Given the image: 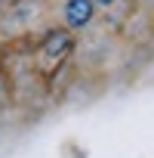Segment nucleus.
Wrapping results in <instances>:
<instances>
[{"instance_id": "nucleus-1", "label": "nucleus", "mask_w": 154, "mask_h": 158, "mask_svg": "<svg viewBox=\"0 0 154 158\" xmlns=\"http://www.w3.org/2000/svg\"><path fill=\"white\" fill-rule=\"evenodd\" d=\"M93 19V0H68L65 3V22L71 28H80Z\"/></svg>"}, {"instance_id": "nucleus-2", "label": "nucleus", "mask_w": 154, "mask_h": 158, "mask_svg": "<svg viewBox=\"0 0 154 158\" xmlns=\"http://www.w3.org/2000/svg\"><path fill=\"white\" fill-rule=\"evenodd\" d=\"M71 50V37H68V31H52L46 40H43V56H49V59H62L65 53Z\"/></svg>"}, {"instance_id": "nucleus-3", "label": "nucleus", "mask_w": 154, "mask_h": 158, "mask_svg": "<svg viewBox=\"0 0 154 158\" xmlns=\"http://www.w3.org/2000/svg\"><path fill=\"white\" fill-rule=\"evenodd\" d=\"M99 3H111V0H99Z\"/></svg>"}]
</instances>
